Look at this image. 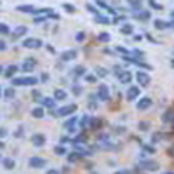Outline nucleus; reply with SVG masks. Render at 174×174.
Returning <instances> with one entry per match:
<instances>
[{
  "mask_svg": "<svg viewBox=\"0 0 174 174\" xmlns=\"http://www.w3.org/2000/svg\"><path fill=\"white\" fill-rule=\"evenodd\" d=\"M75 110H77V105H75V103H73V105H64V106H61V108H58V110H54V117L72 115Z\"/></svg>",
  "mask_w": 174,
  "mask_h": 174,
  "instance_id": "1",
  "label": "nucleus"
},
{
  "mask_svg": "<svg viewBox=\"0 0 174 174\" xmlns=\"http://www.w3.org/2000/svg\"><path fill=\"white\" fill-rule=\"evenodd\" d=\"M39 82V78L35 77H18V78H12V87L14 85H35Z\"/></svg>",
  "mask_w": 174,
  "mask_h": 174,
  "instance_id": "2",
  "label": "nucleus"
},
{
  "mask_svg": "<svg viewBox=\"0 0 174 174\" xmlns=\"http://www.w3.org/2000/svg\"><path fill=\"white\" fill-rule=\"evenodd\" d=\"M160 165H158V162H153V160H141L139 162V169H143V171H157Z\"/></svg>",
  "mask_w": 174,
  "mask_h": 174,
  "instance_id": "3",
  "label": "nucleus"
},
{
  "mask_svg": "<svg viewBox=\"0 0 174 174\" xmlns=\"http://www.w3.org/2000/svg\"><path fill=\"white\" fill-rule=\"evenodd\" d=\"M45 164H47V162H45L44 158H40V157H32V158H30V162H28V165H30V167H33V169H42Z\"/></svg>",
  "mask_w": 174,
  "mask_h": 174,
  "instance_id": "4",
  "label": "nucleus"
},
{
  "mask_svg": "<svg viewBox=\"0 0 174 174\" xmlns=\"http://www.w3.org/2000/svg\"><path fill=\"white\" fill-rule=\"evenodd\" d=\"M136 78H137V82H139V87H146V85L150 84V75L145 73V72H137V73H136Z\"/></svg>",
  "mask_w": 174,
  "mask_h": 174,
  "instance_id": "5",
  "label": "nucleus"
},
{
  "mask_svg": "<svg viewBox=\"0 0 174 174\" xmlns=\"http://www.w3.org/2000/svg\"><path fill=\"white\" fill-rule=\"evenodd\" d=\"M35 146H44L45 145V141H47V137L42 134V132H37V134H33L32 136V139H30Z\"/></svg>",
  "mask_w": 174,
  "mask_h": 174,
  "instance_id": "6",
  "label": "nucleus"
},
{
  "mask_svg": "<svg viewBox=\"0 0 174 174\" xmlns=\"http://www.w3.org/2000/svg\"><path fill=\"white\" fill-rule=\"evenodd\" d=\"M23 45L28 47V49H39L40 45H42V40L40 39H26L23 42Z\"/></svg>",
  "mask_w": 174,
  "mask_h": 174,
  "instance_id": "7",
  "label": "nucleus"
},
{
  "mask_svg": "<svg viewBox=\"0 0 174 174\" xmlns=\"http://www.w3.org/2000/svg\"><path fill=\"white\" fill-rule=\"evenodd\" d=\"M97 97L101 101H108V87L106 85H97Z\"/></svg>",
  "mask_w": 174,
  "mask_h": 174,
  "instance_id": "8",
  "label": "nucleus"
},
{
  "mask_svg": "<svg viewBox=\"0 0 174 174\" xmlns=\"http://www.w3.org/2000/svg\"><path fill=\"white\" fill-rule=\"evenodd\" d=\"M35 64H37L35 58H28L24 63H23V72H32V70L35 68Z\"/></svg>",
  "mask_w": 174,
  "mask_h": 174,
  "instance_id": "9",
  "label": "nucleus"
},
{
  "mask_svg": "<svg viewBox=\"0 0 174 174\" xmlns=\"http://www.w3.org/2000/svg\"><path fill=\"white\" fill-rule=\"evenodd\" d=\"M139 89L141 87H129V91H127V101H134L136 97L139 96Z\"/></svg>",
  "mask_w": 174,
  "mask_h": 174,
  "instance_id": "10",
  "label": "nucleus"
},
{
  "mask_svg": "<svg viewBox=\"0 0 174 174\" xmlns=\"http://www.w3.org/2000/svg\"><path fill=\"white\" fill-rule=\"evenodd\" d=\"M77 58V51L75 49H72V51H64L63 54H61V59L63 61H72V59Z\"/></svg>",
  "mask_w": 174,
  "mask_h": 174,
  "instance_id": "11",
  "label": "nucleus"
},
{
  "mask_svg": "<svg viewBox=\"0 0 174 174\" xmlns=\"http://www.w3.org/2000/svg\"><path fill=\"white\" fill-rule=\"evenodd\" d=\"M152 103H153V101H152L150 97H143V99L137 103V110H146V108L152 106Z\"/></svg>",
  "mask_w": 174,
  "mask_h": 174,
  "instance_id": "12",
  "label": "nucleus"
},
{
  "mask_svg": "<svg viewBox=\"0 0 174 174\" xmlns=\"http://www.w3.org/2000/svg\"><path fill=\"white\" fill-rule=\"evenodd\" d=\"M75 122H77V117H72L70 120L64 122V129H66L68 132H73V131H75Z\"/></svg>",
  "mask_w": 174,
  "mask_h": 174,
  "instance_id": "13",
  "label": "nucleus"
},
{
  "mask_svg": "<svg viewBox=\"0 0 174 174\" xmlns=\"http://www.w3.org/2000/svg\"><path fill=\"white\" fill-rule=\"evenodd\" d=\"M40 105H44V106H47V108H54V106H56V101H54L52 97H44V99H40Z\"/></svg>",
  "mask_w": 174,
  "mask_h": 174,
  "instance_id": "14",
  "label": "nucleus"
},
{
  "mask_svg": "<svg viewBox=\"0 0 174 174\" xmlns=\"http://www.w3.org/2000/svg\"><path fill=\"white\" fill-rule=\"evenodd\" d=\"M26 32H28V28H26V26H18V28H14V35H12V37H14V39H18V37H21V35H24Z\"/></svg>",
  "mask_w": 174,
  "mask_h": 174,
  "instance_id": "15",
  "label": "nucleus"
},
{
  "mask_svg": "<svg viewBox=\"0 0 174 174\" xmlns=\"http://www.w3.org/2000/svg\"><path fill=\"white\" fill-rule=\"evenodd\" d=\"M32 115L35 117V118H42V117H44V108H42V106L33 108V110H32Z\"/></svg>",
  "mask_w": 174,
  "mask_h": 174,
  "instance_id": "16",
  "label": "nucleus"
},
{
  "mask_svg": "<svg viewBox=\"0 0 174 174\" xmlns=\"http://www.w3.org/2000/svg\"><path fill=\"white\" fill-rule=\"evenodd\" d=\"M16 72H18V66H16V64H11V66H7V70H5V77L11 78Z\"/></svg>",
  "mask_w": 174,
  "mask_h": 174,
  "instance_id": "17",
  "label": "nucleus"
},
{
  "mask_svg": "<svg viewBox=\"0 0 174 174\" xmlns=\"http://www.w3.org/2000/svg\"><path fill=\"white\" fill-rule=\"evenodd\" d=\"M120 82H122V84H129V82H131V73H129V72H124V73H122V75H120Z\"/></svg>",
  "mask_w": 174,
  "mask_h": 174,
  "instance_id": "18",
  "label": "nucleus"
},
{
  "mask_svg": "<svg viewBox=\"0 0 174 174\" xmlns=\"http://www.w3.org/2000/svg\"><path fill=\"white\" fill-rule=\"evenodd\" d=\"M96 23H101V24H110L112 21L106 19V16H103V14H96Z\"/></svg>",
  "mask_w": 174,
  "mask_h": 174,
  "instance_id": "19",
  "label": "nucleus"
},
{
  "mask_svg": "<svg viewBox=\"0 0 174 174\" xmlns=\"http://www.w3.org/2000/svg\"><path fill=\"white\" fill-rule=\"evenodd\" d=\"M54 97H56L58 101H63V99H66V92H64V91H61V89H56Z\"/></svg>",
  "mask_w": 174,
  "mask_h": 174,
  "instance_id": "20",
  "label": "nucleus"
},
{
  "mask_svg": "<svg viewBox=\"0 0 174 174\" xmlns=\"http://www.w3.org/2000/svg\"><path fill=\"white\" fill-rule=\"evenodd\" d=\"M18 11H21V12H35V7L33 5H19Z\"/></svg>",
  "mask_w": 174,
  "mask_h": 174,
  "instance_id": "21",
  "label": "nucleus"
},
{
  "mask_svg": "<svg viewBox=\"0 0 174 174\" xmlns=\"http://www.w3.org/2000/svg\"><path fill=\"white\" fill-rule=\"evenodd\" d=\"M153 24H155V28H158V30H167V23H164L160 19H155Z\"/></svg>",
  "mask_w": 174,
  "mask_h": 174,
  "instance_id": "22",
  "label": "nucleus"
},
{
  "mask_svg": "<svg viewBox=\"0 0 174 174\" xmlns=\"http://www.w3.org/2000/svg\"><path fill=\"white\" fill-rule=\"evenodd\" d=\"M14 165H16V164H14L12 158H4V167H5V169H14Z\"/></svg>",
  "mask_w": 174,
  "mask_h": 174,
  "instance_id": "23",
  "label": "nucleus"
},
{
  "mask_svg": "<svg viewBox=\"0 0 174 174\" xmlns=\"http://www.w3.org/2000/svg\"><path fill=\"white\" fill-rule=\"evenodd\" d=\"M73 75H75V77H82V75H85V66H77V68L73 70Z\"/></svg>",
  "mask_w": 174,
  "mask_h": 174,
  "instance_id": "24",
  "label": "nucleus"
},
{
  "mask_svg": "<svg viewBox=\"0 0 174 174\" xmlns=\"http://www.w3.org/2000/svg\"><path fill=\"white\" fill-rule=\"evenodd\" d=\"M99 127H101V120H99V118H91V129L97 131Z\"/></svg>",
  "mask_w": 174,
  "mask_h": 174,
  "instance_id": "25",
  "label": "nucleus"
},
{
  "mask_svg": "<svg viewBox=\"0 0 174 174\" xmlns=\"http://www.w3.org/2000/svg\"><path fill=\"white\" fill-rule=\"evenodd\" d=\"M136 16H137V19L146 21L148 18H150V12H148V11H141V12H136Z\"/></svg>",
  "mask_w": 174,
  "mask_h": 174,
  "instance_id": "26",
  "label": "nucleus"
},
{
  "mask_svg": "<svg viewBox=\"0 0 174 174\" xmlns=\"http://www.w3.org/2000/svg\"><path fill=\"white\" fill-rule=\"evenodd\" d=\"M162 118H164V122H174V112H165V115Z\"/></svg>",
  "mask_w": 174,
  "mask_h": 174,
  "instance_id": "27",
  "label": "nucleus"
},
{
  "mask_svg": "<svg viewBox=\"0 0 174 174\" xmlns=\"http://www.w3.org/2000/svg\"><path fill=\"white\" fill-rule=\"evenodd\" d=\"M4 94H5V97H7V99H12V97H14V94H16V92H14V87L5 89V92H4Z\"/></svg>",
  "mask_w": 174,
  "mask_h": 174,
  "instance_id": "28",
  "label": "nucleus"
},
{
  "mask_svg": "<svg viewBox=\"0 0 174 174\" xmlns=\"http://www.w3.org/2000/svg\"><path fill=\"white\" fill-rule=\"evenodd\" d=\"M129 4H131V7H132V9H141L143 0H129Z\"/></svg>",
  "mask_w": 174,
  "mask_h": 174,
  "instance_id": "29",
  "label": "nucleus"
},
{
  "mask_svg": "<svg viewBox=\"0 0 174 174\" xmlns=\"http://www.w3.org/2000/svg\"><path fill=\"white\" fill-rule=\"evenodd\" d=\"M122 33H124V35H131V33H132V26H131V24H124V26H122Z\"/></svg>",
  "mask_w": 174,
  "mask_h": 174,
  "instance_id": "30",
  "label": "nucleus"
},
{
  "mask_svg": "<svg viewBox=\"0 0 174 174\" xmlns=\"http://www.w3.org/2000/svg\"><path fill=\"white\" fill-rule=\"evenodd\" d=\"M11 30H9V26L7 24H4V23H0V35H7Z\"/></svg>",
  "mask_w": 174,
  "mask_h": 174,
  "instance_id": "31",
  "label": "nucleus"
},
{
  "mask_svg": "<svg viewBox=\"0 0 174 174\" xmlns=\"http://www.w3.org/2000/svg\"><path fill=\"white\" fill-rule=\"evenodd\" d=\"M97 40H99V42H108V40H110V33H101V35H97Z\"/></svg>",
  "mask_w": 174,
  "mask_h": 174,
  "instance_id": "32",
  "label": "nucleus"
},
{
  "mask_svg": "<svg viewBox=\"0 0 174 174\" xmlns=\"http://www.w3.org/2000/svg\"><path fill=\"white\" fill-rule=\"evenodd\" d=\"M89 122H91V118L85 115V117H82V120H80V125H82V127H87V125H89Z\"/></svg>",
  "mask_w": 174,
  "mask_h": 174,
  "instance_id": "33",
  "label": "nucleus"
},
{
  "mask_svg": "<svg viewBox=\"0 0 174 174\" xmlns=\"http://www.w3.org/2000/svg\"><path fill=\"white\" fill-rule=\"evenodd\" d=\"M96 75H99V77H106L108 72H106L105 68H96Z\"/></svg>",
  "mask_w": 174,
  "mask_h": 174,
  "instance_id": "34",
  "label": "nucleus"
},
{
  "mask_svg": "<svg viewBox=\"0 0 174 174\" xmlns=\"http://www.w3.org/2000/svg\"><path fill=\"white\" fill-rule=\"evenodd\" d=\"M137 127H139L141 131H146V129L150 127V124H148V122H139V124H137Z\"/></svg>",
  "mask_w": 174,
  "mask_h": 174,
  "instance_id": "35",
  "label": "nucleus"
},
{
  "mask_svg": "<svg viewBox=\"0 0 174 174\" xmlns=\"http://www.w3.org/2000/svg\"><path fill=\"white\" fill-rule=\"evenodd\" d=\"M54 152H56L58 155H64L66 153V150H64L63 146H54Z\"/></svg>",
  "mask_w": 174,
  "mask_h": 174,
  "instance_id": "36",
  "label": "nucleus"
},
{
  "mask_svg": "<svg viewBox=\"0 0 174 174\" xmlns=\"http://www.w3.org/2000/svg\"><path fill=\"white\" fill-rule=\"evenodd\" d=\"M113 72H115V73H113V75H117V77H120V75H122V73H124V72H122V68H120V66H113Z\"/></svg>",
  "mask_w": 174,
  "mask_h": 174,
  "instance_id": "37",
  "label": "nucleus"
},
{
  "mask_svg": "<svg viewBox=\"0 0 174 174\" xmlns=\"http://www.w3.org/2000/svg\"><path fill=\"white\" fill-rule=\"evenodd\" d=\"M72 91H73V94H82V87H80V85H73V89H72Z\"/></svg>",
  "mask_w": 174,
  "mask_h": 174,
  "instance_id": "38",
  "label": "nucleus"
},
{
  "mask_svg": "<svg viewBox=\"0 0 174 174\" xmlns=\"http://www.w3.org/2000/svg\"><path fill=\"white\" fill-rule=\"evenodd\" d=\"M63 7H64V9H66L68 12H75V7H73V5H70V4H64Z\"/></svg>",
  "mask_w": 174,
  "mask_h": 174,
  "instance_id": "39",
  "label": "nucleus"
},
{
  "mask_svg": "<svg viewBox=\"0 0 174 174\" xmlns=\"http://www.w3.org/2000/svg\"><path fill=\"white\" fill-rule=\"evenodd\" d=\"M5 136H7V131L4 127H0V137H5Z\"/></svg>",
  "mask_w": 174,
  "mask_h": 174,
  "instance_id": "40",
  "label": "nucleus"
},
{
  "mask_svg": "<svg viewBox=\"0 0 174 174\" xmlns=\"http://www.w3.org/2000/svg\"><path fill=\"white\" fill-rule=\"evenodd\" d=\"M85 80H87V82H94V80H96V77H94V75H87V77H85Z\"/></svg>",
  "mask_w": 174,
  "mask_h": 174,
  "instance_id": "41",
  "label": "nucleus"
},
{
  "mask_svg": "<svg viewBox=\"0 0 174 174\" xmlns=\"http://www.w3.org/2000/svg\"><path fill=\"white\" fill-rule=\"evenodd\" d=\"M14 136H16V137H21V136H23V127H19V131H18Z\"/></svg>",
  "mask_w": 174,
  "mask_h": 174,
  "instance_id": "42",
  "label": "nucleus"
},
{
  "mask_svg": "<svg viewBox=\"0 0 174 174\" xmlns=\"http://www.w3.org/2000/svg\"><path fill=\"white\" fill-rule=\"evenodd\" d=\"M47 18H35V23H44Z\"/></svg>",
  "mask_w": 174,
  "mask_h": 174,
  "instance_id": "43",
  "label": "nucleus"
},
{
  "mask_svg": "<svg viewBox=\"0 0 174 174\" xmlns=\"http://www.w3.org/2000/svg\"><path fill=\"white\" fill-rule=\"evenodd\" d=\"M47 174H61V173L56 171V169H51V171H47Z\"/></svg>",
  "mask_w": 174,
  "mask_h": 174,
  "instance_id": "44",
  "label": "nucleus"
},
{
  "mask_svg": "<svg viewBox=\"0 0 174 174\" xmlns=\"http://www.w3.org/2000/svg\"><path fill=\"white\" fill-rule=\"evenodd\" d=\"M85 39V35H84V33H78L77 35V40H84Z\"/></svg>",
  "mask_w": 174,
  "mask_h": 174,
  "instance_id": "45",
  "label": "nucleus"
},
{
  "mask_svg": "<svg viewBox=\"0 0 174 174\" xmlns=\"http://www.w3.org/2000/svg\"><path fill=\"white\" fill-rule=\"evenodd\" d=\"M145 150H146V152H150V153H153V152H155L152 146H145Z\"/></svg>",
  "mask_w": 174,
  "mask_h": 174,
  "instance_id": "46",
  "label": "nucleus"
},
{
  "mask_svg": "<svg viewBox=\"0 0 174 174\" xmlns=\"http://www.w3.org/2000/svg\"><path fill=\"white\" fill-rule=\"evenodd\" d=\"M167 153L171 155V157H174V146H173V148H169V150H167Z\"/></svg>",
  "mask_w": 174,
  "mask_h": 174,
  "instance_id": "47",
  "label": "nucleus"
},
{
  "mask_svg": "<svg viewBox=\"0 0 174 174\" xmlns=\"http://www.w3.org/2000/svg\"><path fill=\"white\" fill-rule=\"evenodd\" d=\"M4 49H5V44H4V42H0V51H4Z\"/></svg>",
  "mask_w": 174,
  "mask_h": 174,
  "instance_id": "48",
  "label": "nucleus"
},
{
  "mask_svg": "<svg viewBox=\"0 0 174 174\" xmlns=\"http://www.w3.org/2000/svg\"><path fill=\"white\" fill-rule=\"evenodd\" d=\"M117 174H129L127 171H120V173H117Z\"/></svg>",
  "mask_w": 174,
  "mask_h": 174,
  "instance_id": "49",
  "label": "nucleus"
},
{
  "mask_svg": "<svg viewBox=\"0 0 174 174\" xmlns=\"http://www.w3.org/2000/svg\"><path fill=\"white\" fill-rule=\"evenodd\" d=\"M2 72H4V66H2V64H0V73H2Z\"/></svg>",
  "mask_w": 174,
  "mask_h": 174,
  "instance_id": "50",
  "label": "nucleus"
},
{
  "mask_svg": "<svg viewBox=\"0 0 174 174\" xmlns=\"http://www.w3.org/2000/svg\"><path fill=\"white\" fill-rule=\"evenodd\" d=\"M171 18H174V11H173V12H171Z\"/></svg>",
  "mask_w": 174,
  "mask_h": 174,
  "instance_id": "51",
  "label": "nucleus"
},
{
  "mask_svg": "<svg viewBox=\"0 0 174 174\" xmlns=\"http://www.w3.org/2000/svg\"><path fill=\"white\" fill-rule=\"evenodd\" d=\"M0 148H4V143H0Z\"/></svg>",
  "mask_w": 174,
  "mask_h": 174,
  "instance_id": "52",
  "label": "nucleus"
},
{
  "mask_svg": "<svg viewBox=\"0 0 174 174\" xmlns=\"http://www.w3.org/2000/svg\"><path fill=\"white\" fill-rule=\"evenodd\" d=\"M0 96H2V89H0Z\"/></svg>",
  "mask_w": 174,
  "mask_h": 174,
  "instance_id": "53",
  "label": "nucleus"
},
{
  "mask_svg": "<svg viewBox=\"0 0 174 174\" xmlns=\"http://www.w3.org/2000/svg\"><path fill=\"white\" fill-rule=\"evenodd\" d=\"M173 66H174V61H173Z\"/></svg>",
  "mask_w": 174,
  "mask_h": 174,
  "instance_id": "54",
  "label": "nucleus"
},
{
  "mask_svg": "<svg viewBox=\"0 0 174 174\" xmlns=\"http://www.w3.org/2000/svg\"><path fill=\"white\" fill-rule=\"evenodd\" d=\"M0 157H2V155H0Z\"/></svg>",
  "mask_w": 174,
  "mask_h": 174,
  "instance_id": "55",
  "label": "nucleus"
}]
</instances>
